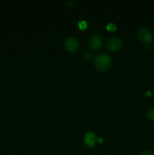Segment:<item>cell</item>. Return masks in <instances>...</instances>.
<instances>
[{
    "instance_id": "cell-1",
    "label": "cell",
    "mask_w": 154,
    "mask_h": 155,
    "mask_svg": "<svg viewBox=\"0 0 154 155\" xmlns=\"http://www.w3.org/2000/svg\"><path fill=\"white\" fill-rule=\"evenodd\" d=\"M94 63L97 69L101 71H105L111 66L112 59L107 53L101 52L95 56Z\"/></svg>"
},
{
    "instance_id": "cell-2",
    "label": "cell",
    "mask_w": 154,
    "mask_h": 155,
    "mask_svg": "<svg viewBox=\"0 0 154 155\" xmlns=\"http://www.w3.org/2000/svg\"><path fill=\"white\" fill-rule=\"evenodd\" d=\"M138 38L143 43L149 44L153 40V34L149 29L143 27L138 30Z\"/></svg>"
},
{
    "instance_id": "cell-3",
    "label": "cell",
    "mask_w": 154,
    "mask_h": 155,
    "mask_svg": "<svg viewBox=\"0 0 154 155\" xmlns=\"http://www.w3.org/2000/svg\"><path fill=\"white\" fill-rule=\"evenodd\" d=\"M122 40L117 36H113L107 39L105 46L110 51H117L122 47Z\"/></svg>"
},
{
    "instance_id": "cell-4",
    "label": "cell",
    "mask_w": 154,
    "mask_h": 155,
    "mask_svg": "<svg viewBox=\"0 0 154 155\" xmlns=\"http://www.w3.org/2000/svg\"><path fill=\"white\" fill-rule=\"evenodd\" d=\"M103 39L102 36L98 33H95V34L92 35L89 39V46L92 50H97L99 49L102 45Z\"/></svg>"
},
{
    "instance_id": "cell-5",
    "label": "cell",
    "mask_w": 154,
    "mask_h": 155,
    "mask_svg": "<svg viewBox=\"0 0 154 155\" xmlns=\"http://www.w3.org/2000/svg\"><path fill=\"white\" fill-rule=\"evenodd\" d=\"M79 41L75 37H69L64 41V46L68 51H75L79 48Z\"/></svg>"
},
{
    "instance_id": "cell-6",
    "label": "cell",
    "mask_w": 154,
    "mask_h": 155,
    "mask_svg": "<svg viewBox=\"0 0 154 155\" xmlns=\"http://www.w3.org/2000/svg\"><path fill=\"white\" fill-rule=\"evenodd\" d=\"M96 136H95V134L93 132H88V133H86L85 136L84 142L86 145H88V146L89 147H91L93 146L94 144L96 142Z\"/></svg>"
},
{
    "instance_id": "cell-7",
    "label": "cell",
    "mask_w": 154,
    "mask_h": 155,
    "mask_svg": "<svg viewBox=\"0 0 154 155\" xmlns=\"http://www.w3.org/2000/svg\"><path fill=\"white\" fill-rule=\"evenodd\" d=\"M146 116L149 120L154 121V107H151L146 111Z\"/></svg>"
},
{
    "instance_id": "cell-8",
    "label": "cell",
    "mask_w": 154,
    "mask_h": 155,
    "mask_svg": "<svg viewBox=\"0 0 154 155\" xmlns=\"http://www.w3.org/2000/svg\"><path fill=\"white\" fill-rule=\"evenodd\" d=\"M78 26L79 27V29H81V30H85L87 27V23L85 21H81L79 22Z\"/></svg>"
},
{
    "instance_id": "cell-9",
    "label": "cell",
    "mask_w": 154,
    "mask_h": 155,
    "mask_svg": "<svg viewBox=\"0 0 154 155\" xmlns=\"http://www.w3.org/2000/svg\"><path fill=\"white\" fill-rule=\"evenodd\" d=\"M83 57L86 59H91L92 58L91 52H89V51H85V52L83 54Z\"/></svg>"
},
{
    "instance_id": "cell-10",
    "label": "cell",
    "mask_w": 154,
    "mask_h": 155,
    "mask_svg": "<svg viewBox=\"0 0 154 155\" xmlns=\"http://www.w3.org/2000/svg\"><path fill=\"white\" fill-rule=\"evenodd\" d=\"M107 28L109 30H110V31H113V30H116V26H115L114 24L110 23V24H109L107 26Z\"/></svg>"
},
{
    "instance_id": "cell-11",
    "label": "cell",
    "mask_w": 154,
    "mask_h": 155,
    "mask_svg": "<svg viewBox=\"0 0 154 155\" xmlns=\"http://www.w3.org/2000/svg\"><path fill=\"white\" fill-rule=\"evenodd\" d=\"M140 155H154V154L153 153H152L151 151H149V150H144V151H143L141 153H140Z\"/></svg>"
}]
</instances>
